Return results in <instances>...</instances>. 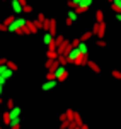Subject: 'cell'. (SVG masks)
<instances>
[{"instance_id": "8", "label": "cell", "mask_w": 121, "mask_h": 129, "mask_svg": "<svg viewBox=\"0 0 121 129\" xmlns=\"http://www.w3.org/2000/svg\"><path fill=\"white\" fill-rule=\"evenodd\" d=\"M56 83H58V80H46L45 83L41 85V90L43 92H50V90H53V88L56 87Z\"/></svg>"}, {"instance_id": "45", "label": "cell", "mask_w": 121, "mask_h": 129, "mask_svg": "<svg viewBox=\"0 0 121 129\" xmlns=\"http://www.w3.org/2000/svg\"><path fill=\"white\" fill-rule=\"evenodd\" d=\"M109 2H113V0H109Z\"/></svg>"}, {"instance_id": "3", "label": "cell", "mask_w": 121, "mask_h": 129, "mask_svg": "<svg viewBox=\"0 0 121 129\" xmlns=\"http://www.w3.org/2000/svg\"><path fill=\"white\" fill-rule=\"evenodd\" d=\"M55 77H56L58 82H63L65 78L68 77V71H67V66L65 64H60L56 70H55Z\"/></svg>"}, {"instance_id": "12", "label": "cell", "mask_w": 121, "mask_h": 129, "mask_svg": "<svg viewBox=\"0 0 121 129\" xmlns=\"http://www.w3.org/2000/svg\"><path fill=\"white\" fill-rule=\"evenodd\" d=\"M77 48H78V51L82 53V54H89V48H87V44H85V41H80Z\"/></svg>"}, {"instance_id": "30", "label": "cell", "mask_w": 121, "mask_h": 129, "mask_svg": "<svg viewBox=\"0 0 121 129\" xmlns=\"http://www.w3.org/2000/svg\"><path fill=\"white\" fill-rule=\"evenodd\" d=\"M22 12H24V14H31L32 12V7L31 5H24V7H22Z\"/></svg>"}, {"instance_id": "35", "label": "cell", "mask_w": 121, "mask_h": 129, "mask_svg": "<svg viewBox=\"0 0 121 129\" xmlns=\"http://www.w3.org/2000/svg\"><path fill=\"white\" fill-rule=\"evenodd\" d=\"M7 107H9V110L14 107V100H12V99H9V100H7Z\"/></svg>"}, {"instance_id": "13", "label": "cell", "mask_w": 121, "mask_h": 129, "mask_svg": "<svg viewBox=\"0 0 121 129\" xmlns=\"http://www.w3.org/2000/svg\"><path fill=\"white\" fill-rule=\"evenodd\" d=\"M111 9L114 12H121V0H113L111 2Z\"/></svg>"}, {"instance_id": "22", "label": "cell", "mask_w": 121, "mask_h": 129, "mask_svg": "<svg viewBox=\"0 0 121 129\" xmlns=\"http://www.w3.org/2000/svg\"><path fill=\"white\" fill-rule=\"evenodd\" d=\"M65 117L68 119V121H73V117H75V112L72 109H67V112H65Z\"/></svg>"}, {"instance_id": "47", "label": "cell", "mask_w": 121, "mask_h": 129, "mask_svg": "<svg viewBox=\"0 0 121 129\" xmlns=\"http://www.w3.org/2000/svg\"><path fill=\"white\" fill-rule=\"evenodd\" d=\"M0 129H2V127H0Z\"/></svg>"}, {"instance_id": "26", "label": "cell", "mask_w": 121, "mask_h": 129, "mask_svg": "<svg viewBox=\"0 0 121 129\" xmlns=\"http://www.w3.org/2000/svg\"><path fill=\"white\" fill-rule=\"evenodd\" d=\"M50 24H51V19H45V20H43V27H41V29L48 31V29H50Z\"/></svg>"}, {"instance_id": "33", "label": "cell", "mask_w": 121, "mask_h": 129, "mask_svg": "<svg viewBox=\"0 0 121 129\" xmlns=\"http://www.w3.org/2000/svg\"><path fill=\"white\" fill-rule=\"evenodd\" d=\"M14 124H21V117H14V119H10V126H14Z\"/></svg>"}, {"instance_id": "46", "label": "cell", "mask_w": 121, "mask_h": 129, "mask_svg": "<svg viewBox=\"0 0 121 129\" xmlns=\"http://www.w3.org/2000/svg\"><path fill=\"white\" fill-rule=\"evenodd\" d=\"M60 129H62V127H60ZM67 129H68V127H67Z\"/></svg>"}, {"instance_id": "19", "label": "cell", "mask_w": 121, "mask_h": 129, "mask_svg": "<svg viewBox=\"0 0 121 129\" xmlns=\"http://www.w3.org/2000/svg\"><path fill=\"white\" fill-rule=\"evenodd\" d=\"M96 22H104V12L102 10H96Z\"/></svg>"}, {"instance_id": "31", "label": "cell", "mask_w": 121, "mask_h": 129, "mask_svg": "<svg viewBox=\"0 0 121 129\" xmlns=\"http://www.w3.org/2000/svg\"><path fill=\"white\" fill-rule=\"evenodd\" d=\"M46 80H56V77H55V71H48V75H46Z\"/></svg>"}, {"instance_id": "11", "label": "cell", "mask_w": 121, "mask_h": 129, "mask_svg": "<svg viewBox=\"0 0 121 129\" xmlns=\"http://www.w3.org/2000/svg\"><path fill=\"white\" fill-rule=\"evenodd\" d=\"M12 9L15 14H22V4L19 0H12Z\"/></svg>"}, {"instance_id": "27", "label": "cell", "mask_w": 121, "mask_h": 129, "mask_svg": "<svg viewBox=\"0 0 121 129\" xmlns=\"http://www.w3.org/2000/svg\"><path fill=\"white\" fill-rule=\"evenodd\" d=\"M111 75H113V78H116V80H121V71L119 70H113Z\"/></svg>"}, {"instance_id": "40", "label": "cell", "mask_w": 121, "mask_h": 129, "mask_svg": "<svg viewBox=\"0 0 121 129\" xmlns=\"http://www.w3.org/2000/svg\"><path fill=\"white\" fill-rule=\"evenodd\" d=\"M116 19H118V20L121 22V12H116Z\"/></svg>"}, {"instance_id": "41", "label": "cell", "mask_w": 121, "mask_h": 129, "mask_svg": "<svg viewBox=\"0 0 121 129\" xmlns=\"http://www.w3.org/2000/svg\"><path fill=\"white\" fill-rule=\"evenodd\" d=\"M7 63V59L5 58H0V64H5Z\"/></svg>"}, {"instance_id": "23", "label": "cell", "mask_w": 121, "mask_h": 129, "mask_svg": "<svg viewBox=\"0 0 121 129\" xmlns=\"http://www.w3.org/2000/svg\"><path fill=\"white\" fill-rule=\"evenodd\" d=\"M94 34H92V31H87V32H84L82 34V38H80V41H89L90 38H92Z\"/></svg>"}, {"instance_id": "34", "label": "cell", "mask_w": 121, "mask_h": 129, "mask_svg": "<svg viewBox=\"0 0 121 129\" xmlns=\"http://www.w3.org/2000/svg\"><path fill=\"white\" fill-rule=\"evenodd\" d=\"M96 44L99 46V48H104V46H106V41H104V39H99V41H96Z\"/></svg>"}, {"instance_id": "1", "label": "cell", "mask_w": 121, "mask_h": 129, "mask_svg": "<svg viewBox=\"0 0 121 129\" xmlns=\"http://www.w3.org/2000/svg\"><path fill=\"white\" fill-rule=\"evenodd\" d=\"M26 20H27V19H24V17H15V19L9 24L7 31L15 32V34H22V27L26 26Z\"/></svg>"}, {"instance_id": "32", "label": "cell", "mask_w": 121, "mask_h": 129, "mask_svg": "<svg viewBox=\"0 0 121 129\" xmlns=\"http://www.w3.org/2000/svg\"><path fill=\"white\" fill-rule=\"evenodd\" d=\"M68 124H70V121H68V119H65V121H62V126H60V127L67 129V127H68Z\"/></svg>"}, {"instance_id": "10", "label": "cell", "mask_w": 121, "mask_h": 129, "mask_svg": "<svg viewBox=\"0 0 121 129\" xmlns=\"http://www.w3.org/2000/svg\"><path fill=\"white\" fill-rule=\"evenodd\" d=\"M87 61H89V54H80L78 58L73 61V64H78V66H85L87 64Z\"/></svg>"}, {"instance_id": "28", "label": "cell", "mask_w": 121, "mask_h": 129, "mask_svg": "<svg viewBox=\"0 0 121 129\" xmlns=\"http://www.w3.org/2000/svg\"><path fill=\"white\" fill-rule=\"evenodd\" d=\"M7 66H9V68H10V70H14V71H15V70H17V64H15V63H14V61H9V59H7Z\"/></svg>"}, {"instance_id": "6", "label": "cell", "mask_w": 121, "mask_h": 129, "mask_svg": "<svg viewBox=\"0 0 121 129\" xmlns=\"http://www.w3.org/2000/svg\"><path fill=\"white\" fill-rule=\"evenodd\" d=\"M65 54H67V58H68V63H73V61H75V59L78 58V56H80L82 53L78 51V48H73V46H72L70 51H67Z\"/></svg>"}, {"instance_id": "38", "label": "cell", "mask_w": 121, "mask_h": 129, "mask_svg": "<svg viewBox=\"0 0 121 129\" xmlns=\"http://www.w3.org/2000/svg\"><path fill=\"white\" fill-rule=\"evenodd\" d=\"M0 31H7V26H4V22H0Z\"/></svg>"}, {"instance_id": "7", "label": "cell", "mask_w": 121, "mask_h": 129, "mask_svg": "<svg viewBox=\"0 0 121 129\" xmlns=\"http://www.w3.org/2000/svg\"><path fill=\"white\" fill-rule=\"evenodd\" d=\"M12 75H14V70H10L7 64H0V77H4L5 80H9Z\"/></svg>"}, {"instance_id": "43", "label": "cell", "mask_w": 121, "mask_h": 129, "mask_svg": "<svg viewBox=\"0 0 121 129\" xmlns=\"http://www.w3.org/2000/svg\"><path fill=\"white\" fill-rule=\"evenodd\" d=\"M2 92H4V85L0 83V95H2Z\"/></svg>"}, {"instance_id": "14", "label": "cell", "mask_w": 121, "mask_h": 129, "mask_svg": "<svg viewBox=\"0 0 121 129\" xmlns=\"http://www.w3.org/2000/svg\"><path fill=\"white\" fill-rule=\"evenodd\" d=\"M87 66H89V68H90L92 71H96V73H101V68H99V64L94 63V61H90V59L87 61Z\"/></svg>"}, {"instance_id": "24", "label": "cell", "mask_w": 121, "mask_h": 129, "mask_svg": "<svg viewBox=\"0 0 121 129\" xmlns=\"http://www.w3.org/2000/svg\"><path fill=\"white\" fill-rule=\"evenodd\" d=\"M2 119H4V124H5V126H10V114H9V112H5Z\"/></svg>"}, {"instance_id": "21", "label": "cell", "mask_w": 121, "mask_h": 129, "mask_svg": "<svg viewBox=\"0 0 121 129\" xmlns=\"http://www.w3.org/2000/svg\"><path fill=\"white\" fill-rule=\"evenodd\" d=\"M73 122L77 124V126H78V127H80V126H82V117H80V114H78V112H75V117H73Z\"/></svg>"}, {"instance_id": "9", "label": "cell", "mask_w": 121, "mask_h": 129, "mask_svg": "<svg viewBox=\"0 0 121 129\" xmlns=\"http://www.w3.org/2000/svg\"><path fill=\"white\" fill-rule=\"evenodd\" d=\"M70 48H72L70 41H63V43L56 48V53H58V54H65L67 51H70Z\"/></svg>"}, {"instance_id": "36", "label": "cell", "mask_w": 121, "mask_h": 129, "mask_svg": "<svg viewBox=\"0 0 121 129\" xmlns=\"http://www.w3.org/2000/svg\"><path fill=\"white\" fill-rule=\"evenodd\" d=\"M78 43H80V39H73V41H70V44L73 46V48H77V46H78Z\"/></svg>"}, {"instance_id": "44", "label": "cell", "mask_w": 121, "mask_h": 129, "mask_svg": "<svg viewBox=\"0 0 121 129\" xmlns=\"http://www.w3.org/2000/svg\"><path fill=\"white\" fill-rule=\"evenodd\" d=\"M0 104H2V97H0Z\"/></svg>"}, {"instance_id": "2", "label": "cell", "mask_w": 121, "mask_h": 129, "mask_svg": "<svg viewBox=\"0 0 121 129\" xmlns=\"http://www.w3.org/2000/svg\"><path fill=\"white\" fill-rule=\"evenodd\" d=\"M92 34H96L99 39H102L104 34H106V24L104 22H96L94 27H92Z\"/></svg>"}, {"instance_id": "15", "label": "cell", "mask_w": 121, "mask_h": 129, "mask_svg": "<svg viewBox=\"0 0 121 129\" xmlns=\"http://www.w3.org/2000/svg\"><path fill=\"white\" fill-rule=\"evenodd\" d=\"M77 17H78V14L75 12V9H72V10H68V17H67V20H70V22H75Z\"/></svg>"}, {"instance_id": "20", "label": "cell", "mask_w": 121, "mask_h": 129, "mask_svg": "<svg viewBox=\"0 0 121 129\" xmlns=\"http://www.w3.org/2000/svg\"><path fill=\"white\" fill-rule=\"evenodd\" d=\"M53 39H55V38L51 36L50 32H46V34H45V38H43V43H45V44L48 46V44H50V43H51V41H53Z\"/></svg>"}, {"instance_id": "42", "label": "cell", "mask_w": 121, "mask_h": 129, "mask_svg": "<svg viewBox=\"0 0 121 129\" xmlns=\"http://www.w3.org/2000/svg\"><path fill=\"white\" fill-rule=\"evenodd\" d=\"M78 129H89V126H87V124H82V126H80Z\"/></svg>"}, {"instance_id": "16", "label": "cell", "mask_w": 121, "mask_h": 129, "mask_svg": "<svg viewBox=\"0 0 121 129\" xmlns=\"http://www.w3.org/2000/svg\"><path fill=\"white\" fill-rule=\"evenodd\" d=\"M9 114H10V119H14V117H21V109L19 107H12V109L9 110Z\"/></svg>"}, {"instance_id": "39", "label": "cell", "mask_w": 121, "mask_h": 129, "mask_svg": "<svg viewBox=\"0 0 121 129\" xmlns=\"http://www.w3.org/2000/svg\"><path fill=\"white\" fill-rule=\"evenodd\" d=\"M21 127V124H14V126H10V129H19Z\"/></svg>"}, {"instance_id": "18", "label": "cell", "mask_w": 121, "mask_h": 129, "mask_svg": "<svg viewBox=\"0 0 121 129\" xmlns=\"http://www.w3.org/2000/svg\"><path fill=\"white\" fill-rule=\"evenodd\" d=\"M48 59H56L58 58V53H56V49H48Z\"/></svg>"}, {"instance_id": "37", "label": "cell", "mask_w": 121, "mask_h": 129, "mask_svg": "<svg viewBox=\"0 0 121 129\" xmlns=\"http://www.w3.org/2000/svg\"><path fill=\"white\" fill-rule=\"evenodd\" d=\"M45 19H46V17H45V14H38V20H41V22H43Z\"/></svg>"}, {"instance_id": "25", "label": "cell", "mask_w": 121, "mask_h": 129, "mask_svg": "<svg viewBox=\"0 0 121 129\" xmlns=\"http://www.w3.org/2000/svg\"><path fill=\"white\" fill-rule=\"evenodd\" d=\"M63 41H65V38H63V36H58V34L55 36V44H56V48H58L60 44H62Z\"/></svg>"}, {"instance_id": "4", "label": "cell", "mask_w": 121, "mask_h": 129, "mask_svg": "<svg viewBox=\"0 0 121 129\" xmlns=\"http://www.w3.org/2000/svg\"><path fill=\"white\" fill-rule=\"evenodd\" d=\"M39 29L36 27V24L32 20H26V26L22 27V34H36Z\"/></svg>"}, {"instance_id": "29", "label": "cell", "mask_w": 121, "mask_h": 129, "mask_svg": "<svg viewBox=\"0 0 121 129\" xmlns=\"http://www.w3.org/2000/svg\"><path fill=\"white\" fill-rule=\"evenodd\" d=\"M14 19H15V17H14V15H9V17H7V19L4 20V26H7V27H9V24H10V22H12Z\"/></svg>"}, {"instance_id": "17", "label": "cell", "mask_w": 121, "mask_h": 129, "mask_svg": "<svg viewBox=\"0 0 121 129\" xmlns=\"http://www.w3.org/2000/svg\"><path fill=\"white\" fill-rule=\"evenodd\" d=\"M58 63L60 64H65L67 66V63H68V58H67V54H58Z\"/></svg>"}, {"instance_id": "5", "label": "cell", "mask_w": 121, "mask_h": 129, "mask_svg": "<svg viewBox=\"0 0 121 129\" xmlns=\"http://www.w3.org/2000/svg\"><path fill=\"white\" fill-rule=\"evenodd\" d=\"M90 5H92V0H82V2H80V4L75 7V12H77V14H84V12H87Z\"/></svg>"}]
</instances>
